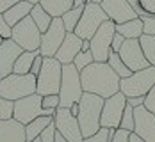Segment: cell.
<instances>
[{
    "mask_svg": "<svg viewBox=\"0 0 155 142\" xmlns=\"http://www.w3.org/2000/svg\"><path fill=\"white\" fill-rule=\"evenodd\" d=\"M11 39L18 43L25 52H38L41 46V30L38 29L31 16H27L13 27Z\"/></svg>",
    "mask_w": 155,
    "mask_h": 142,
    "instance_id": "ba28073f",
    "label": "cell"
},
{
    "mask_svg": "<svg viewBox=\"0 0 155 142\" xmlns=\"http://www.w3.org/2000/svg\"><path fill=\"white\" fill-rule=\"evenodd\" d=\"M11 34H13V29L5 23V20H4V14H0V37H5V39H9L11 37Z\"/></svg>",
    "mask_w": 155,
    "mask_h": 142,
    "instance_id": "f35d334b",
    "label": "cell"
},
{
    "mask_svg": "<svg viewBox=\"0 0 155 142\" xmlns=\"http://www.w3.org/2000/svg\"><path fill=\"white\" fill-rule=\"evenodd\" d=\"M153 85H155V66H148L141 71L132 73L130 77L120 80V91L127 98L146 96Z\"/></svg>",
    "mask_w": 155,
    "mask_h": 142,
    "instance_id": "8992f818",
    "label": "cell"
},
{
    "mask_svg": "<svg viewBox=\"0 0 155 142\" xmlns=\"http://www.w3.org/2000/svg\"><path fill=\"white\" fill-rule=\"evenodd\" d=\"M143 20V34H148V36H153L155 37V16L153 14H148Z\"/></svg>",
    "mask_w": 155,
    "mask_h": 142,
    "instance_id": "836d02e7",
    "label": "cell"
},
{
    "mask_svg": "<svg viewBox=\"0 0 155 142\" xmlns=\"http://www.w3.org/2000/svg\"><path fill=\"white\" fill-rule=\"evenodd\" d=\"M31 18L34 20V23L38 25V29L41 30V34L48 30V27H50V23H52V20H54V18L41 7V4H34V7H32V11H31Z\"/></svg>",
    "mask_w": 155,
    "mask_h": 142,
    "instance_id": "d4e9b609",
    "label": "cell"
},
{
    "mask_svg": "<svg viewBox=\"0 0 155 142\" xmlns=\"http://www.w3.org/2000/svg\"><path fill=\"white\" fill-rule=\"evenodd\" d=\"M128 137H130V131H127L123 128H118L116 133L112 135L110 142H128Z\"/></svg>",
    "mask_w": 155,
    "mask_h": 142,
    "instance_id": "74e56055",
    "label": "cell"
},
{
    "mask_svg": "<svg viewBox=\"0 0 155 142\" xmlns=\"http://www.w3.org/2000/svg\"><path fill=\"white\" fill-rule=\"evenodd\" d=\"M120 128H123L127 131H134V107H130L127 103L125 107V112H123V117H121V123H120Z\"/></svg>",
    "mask_w": 155,
    "mask_h": 142,
    "instance_id": "4dcf8cb0",
    "label": "cell"
},
{
    "mask_svg": "<svg viewBox=\"0 0 155 142\" xmlns=\"http://www.w3.org/2000/svg\"><path fill=\"white\" fill-rule=\"evenodd\" d=\"M82 142H110L109 128H100L94 135H91V137H86Z\"/></svg>",
    "mask_w": 155,
    "mask_h": 142,
    "instance_id": "1f68e13d",
    "label": "cell"
},
{
    "mask_svg": "<svg viewBox=\"0 0 155 142\" xmlns=\"http://www.w3.org/2000/svg\"><path fill=\"white\" fill-rule=\"evenodd\" d=\"M27 2H31V4H39V0H27Z\"/></svg>",
    "mask_w": 155,
    "mask_h": 142,
    "instance_id": "f907efd6",
    "label": "cell"
},
{
    "mask_svg": "<svg viewBox=\"0 0 155 142\" xmlns=\"http://www.w3.org/2000/svg\"><path fill=\"white\" fill-rule=\"evenodd\" d=\"M94 59H93V53H91V50H82V52H78L77 57L73 59V66L77 68L78 71H82L84 68H87L89 64H93Z\"/></svg>",
    "mask_w": 155,
    "mask_h": 142,
    "instance_id": "f1b7e54d",
    "label": "cell"
},
{
    "mask_svg": "<svg viewBox=\"0 0 155 142\" xmlns=\"http://www.w3.org/2000/svg\"><path fill=\"white\" fill-rule=\"evenodd\" d=\"M55 142H68V140H66V139H64V137H62L61 133H59V131H57V133H55Z\"/></svg>",
    "mask_w": 155,
    "mask_h": 142,
    "instance_id": "c3c4849f",
    "label": "cell"
},
{
    "mask_svg": "<svg viewBox=\"0 0 155 142\" xmlns=\"http://www.w3.org/2000/svg\"><path fill=\"white\" fill-rule=\"evenodd\" d=\"M89 0H73V7H84Z\"/></svg>",
    "mask_w": 155,
    "mask_h": 142,
    "instance_id": "bcb514c9",
    "label": "cell"
},
{
    "mask_svg": "<svg viewBox=\"0 0 155 142\" xmlns=\"http://www.w3.org/2000/svg\"><path fill=\"white\" fill-rule=\"evenodd\" d=\"M116 32L121 34L125 39H139L143 36V20L134 18V20H128L125 23H118Z\"/></svg>",
    "mask_w": 155,
    "mask_h": 142,
    "instance_id": "44dd1931",
    "label": "cell"
},
{
    "mask_svg": "<svg viewBox=\"0 0 155 142\" xmlns=\"http://www.w3.org/2000/svg\"><path fill=\"white\" fill-rule=\"evenodd\" d=\"M139 7L143 9V13L155 16V0H139Z\"/></svg>",
    "mask_w": 155,
    "mask_h": 142,
    "instance_id": "8d00e7d4",
    "label": "cell"
},
{
    "mask_svg": "<svg viewBox=\"0 0 155 142\" xmlns=\"http://www.w3.org/2000/svg\"><path fill=\"white\" fill-rule=\"evenodd\" d=\"M41 98L43 96L34 93L31 96H25L21 99L15 101V117L18 123L21 125H29L36 117L43 115V107H41Z\"/></svg>",
    "mask_w": 155,
    "mask_h": 142,
    "instance_id": "4fadbf2b",
    "label": "cell"
},
{
    "mask_svg": "<svg viewBox=\"0 0 155 142\" xmlns=\"http://www.w3.org/2000/svg\"><path fill=\"white\" fill-rule=\"evenodd\" d=\"M4 41H5V37H0V46L4 45Z\"/></svg>",
    "mask_w": 155,
    "mask_h": 142,
    "instance_id": "816d5d0a",
    "label": "cell"
},
{
    "mask_svg": "<svg viewBox=\"0 0 155 142\" xmlns=\"http://www.w3.org/2000/svg\"><path fill=\"white\" fill-rule=\"evenodd\" d=\"M50 123H54V117H48V115H39V117H36V119L31 121L29 125H25V139H27V140L38 139V137L41 135V131H43Z\"/></svg>",
    "mask_w": 155,
    "mask_h": 142,
    "instance_id": "603a6c76",
    "label": "cell"
},
{
    "mask_svg": "<svg viewBox=\"0 0 155 142\" xmlns=\"http://www.w3.org/2000/svg\"><path fill=\"white\" fill-rule=\"evenodd\" d=\"M55 133H57L55 125H54V123H50V125H48V126L41 131L39 140H41V142H55Z\"/></svg>",
    "mask_w": 155,
    "mask_h": 142,
    "instance_id": "e575fe53",
    "label": "cell"
},
{
    "mask_svg": "<svg viewBox=\"0 0 155 142\" xmlns=\"http://www.w3.org/2000/svg\"><path fill=\"white\" fill-rule=\"evenodd\" d=\"M82 11H84V7H71L70 11H66V13L61 16L66 32H73L75 30L78 20H80V16H82Z\"/></svg>",
    "mask_w": 155,
    "mask_h": 142,
    "instance_id": "83f0119b",
    "label": "cell"
},
{
    "mask_svg": "<svg viewBox=\"0 0 155 142\" xmlns=\"http://www.w3.org/2000/svg\"><path fill=\"white\" fill-rule=\"evenodd\" d=\"M20 0H0V14H4L7 9H11L15 4H18Z\"/></svg>",
    "mask_w": 155,
    "mask_h": 142,
    "instance_id": "7bdbcfd3",
    "label": "cell"
},
{
    "mask_svg": "<svg viewBox=\"0 0 155 142\" xmlns=\"http://www.w3.org/2000/svg\"><path fill=\"white\" fill-rule=\"evenodd\" d=\"M66 29L61 18H54L47 32L41 34V46H39V53L43 57H55V52L59 50L62 45L64 37H66Z\"/></svg>",
    "mask_w": 155,
    "mask_h": 142,
    "instance_id": "7c38bea8",
    "label": "cell"
},
{
    "mask_svg": "<svg viewBox=\"0 0 155 142\" xmlns=\"http://www.w3.org/2000/svg\"><path fill=\"white\" fill-rule=\"evenodd\" d=\"M128 142H144V140L141 139L139 135H136V133L132 131V133H130V137H128Z\"/></svg>",
    "mask_w": 155,
    "mask_h": 142,
    "instance_id": "f6af8a7d",
    "label": "cell"
},
{
    "mask_svg": "<svg viewBox=\"0 0 155 142\" xmlns=\"http://www.w3.org/2000/svg\"><path fill=\"white\" fill-rule=\"evenodd\" d=\"M89 2H93V4H102L104 0H89Z\"/></svg>",
    "mask_w": 155,
    "mask_h": 142,
    "instance_id": "681fc988",
    "label": "cell"
},
{
    "mask_svg": "<svg viewBox=\"0 0 155 142\" xmlns=\"http://www.w3.org/2000/svg\"><path fill=\"white\" fill-rule=\"evenodd\" d=\"M27 142H41V140H39V137H38V139H34V140H27Z\"/></svg>",
    "mask_w": 155,
    "mask_h": 142,
    "instance_id": "f5cc1de1",
    "label": "cell"
},
{
    "mask_svg": "<svg viewBox=\"0 0 155 142\" xmlns=\"http://www.w3.org/2000/svg\"><path fill=\"white\" fill-rule=\"evenodd\" d=\"M15 115V101L0 96V121H9Z\"/></svg>",
    "mask_w": 155,
    "mask_h": 142,
    "instance_id": "f546056e",
    "label": "cell"
},
{
    "mask_svg": "<svg viewBox=\"0 0 155 142\" xmlns=\"http://www.w3.org/2000/svg\"><path fill=\"white\" fill-rule=\"evenodd\" d=\"M78 52H82V39L75 32H68L64 41H62V45L55 52V59L61 64H71Z\"/></svg>",
    "mask_w": 155,
    "mask_h": 142,
    "instance_id": "ac0fdd59",
    "label": "cell"
},
{
    "mask_svg": "<svg viewBox=\"0 0 155 142\" xmlns=\"http://www.w3.org/2000/svg\"><path fill=\"white\" fill-rule=\"evenodd\" d=\"M125 107H127V96L120 91L116 94H112L104 101V109H102V117H100V126L102 128H112L118 130L121 117H123Z\"/></svg>",
    "mask_w": 155,
    "mask_h": 142,
    "instance_id": "30bf717a",
    "label": "cell"
},
{
    "mask_svg": "<svg viewBox=\"0 0 155 142\" xmlns=\"http://www.w3.org/2000/svg\"><path fill=\"white\" fill-rule=\"evenodd\" d=\"M54 125H55V130L68 142H82L84 140L82 131H80V125H78V119L70 112V109L59 107L55 110V115H54Z\"/></svg>",
    "mask_w": 155,
    "mask_h": 142,
    "instance_id": "8fae6325",
    "label": "cell"
},
{
    "mask_svg": "<svg viewBox=\"0 0 155 142\" xmlns=\"http://www.w3.org/2000/svg\"><path fill=\"white\" fill-rule=\"evenodd\" d=\"M84 94L82 82H80V71L73 64H62V77H61V89H59V98L61 105L64 109H70L80 101Z\"/></svg>",
    "mask_w": 155,
    "mask_h": 142,
    "instance_id": "277c9868",
    "label": "cell"
},
{
    "mask_svg": "<svg viewBox=\"0 0 155 142\" xmlns=\"http://www.w3.org/2000/svg\"><path fill=\"white\" fill-rule=\"evenodd\" d=\"M59 105H61L59 94H47L41 98V107L43 109H59Z\"/></svg>",
    "mask_w": 155,
    "mask_h": 142,
    "instance_id": "d6a6232c",
    "label": "cell"
},
{
    "mask_svg": "<svg viewBox=\"0 0 155 142\" xmlns=\"http://www.w3.org/2000/svg\"><path fill=\"white\" fill-rule=\"evenodd\" d=\"M125 43V37L121 36V34H114V37H112V52H120V48H121V45Z\"/></svg>",
    "mask_w": 155,
    "mask_h": 142,
    "instance_id": "60d3db41",
    "label": "cell"
},
{
    "mask_svg": "<svg viewBox=\"0 0 155 142\" xmlns=\"http://www.w3.org/2000/svg\"><path fill=\"white\" fill-rule=\"evenodd\" d=\"M120 80L121 78L112 71L107 62H93L80 71L84 93L98 94L104 99L120 93Z\"/></svg>",
    "mask_w": 155,
    "mask_h": 142,
    "instance_id": "6da1fadb",
    "label": "cell"
},
{
    "mask_svg": "<svg viewBox=\"0 0 155 142\" xmlns=\"http://www.w3.org/2000/svg\"><path fill=\"white\" fill-rule=\"evenodd\" d=\"M107 64L112 68V71H114L120 78H127V77L132 75V71L125 66V62L121 61V57H120L118 52H110V55H109V59H107Z\"/></svg>",
    "mask_w": 155,
    "mask_h": 142,
    "instance_id": "484cf974",
    "label": "cell"
},
{
    "mask_svg": "<svg viewBox=\"0 0 155 142\" xmlns=\"http://www.w3.org/2000/svg\"><path fill=\"white\" fill-rule=\"evenodd\" d=\"M118 53H120L121 61L125 62V66L132 73L141 71V69H144V68L150 66V62L146 61V57H144V53L141 50L139 39H125V43L121 45Z\"/></svg>",
    "mask_w": 155,
    "mask_h": 142,
    "instance_id": "5bb4252c",
    "label": "cell"
},
{
    "mask_svg": "<svg viewBox=\"0 0 155 142\" xmlns=\"http://www.w3.org/2000/svg\"><path fill=\"white\" fill-rule=\"evenodd\" d=\"M21 52L25 50L18 43H15L11 37L4 41V45L0 46V78L13 73V66H15L16 59L21 55Z\"/></svg>",
    "mask_w": 155,
    "mask_h": 142,
    "instance_id": "e0dca14e",
    "label": "cell"
},
{
    "mask_svg": "<svg viewBox=\"0 0 155 142\" xmlns=\"http://www.w3.org/2000/svg\"><path fill=\"white\" fill-rule=\"evenodd\" d=\"M0 142H27L25 125L18 123L15 117L9 121H0Z\"/></svg>",
    "mask_w": 155,
    "mask_h": 142,
    "instance_id": "d6986e66",
    "label": "cell"
},
{
    "mask_svg": "<svg viewBox=\"0 0 155 142\" xmlns=\"http://www.w3.org/2000/svg\"><path fill=\"white\" fill-rule=\"evenodd\" d=\"M38 53H39V50L38 52H21V55L16 59L15 66H13V73H16V75H27V73H31L32 62H34V59H36Z\"/></svg>",
    "mask_w": 155,
    "mask_h": 142,
    "instance_id": "cb8c5ba5",
    "label": "cell"
},
{
    "mask_svg": "<svg viewBox=\"0 0 155 142\" xmlns=\"http://www.w3.org/2000/svg\"><path fill=\"white\" fill-rule=\"evenodd\" d=\"M100 5L105 11L107 18L110 21H114L116 25L118 23H125L128 20H134V18H139L137 13L132 9V5L127 0H104Z\"/></svg>",
    "mask_w": 155,
    "mask_h": 142,
    "instance_id": "2e32d148",
    "label": "cell"
},
{
    "mask_svg": "<svg viewBox=\"0 0 155 142\" xmlns=\"http://www.w3.org/2000/svg\"><path fill=\"white\" fill-rule=\"evenodd\" d=\"M139 45L150 66H155V37L148 36V34H143L139 37Z\"/></svg>",
    "mask_w": 155,
    "mask_h": 142,
    "instance_id": "4316f807",
    "label": "cell"
},
{
    "mask_svg": "<svg viewBox=\"0 0 155 142\" xmlns=\"http://www.w3.org/2000/svg\"><path fill=\"white\" fill-rule=\"evenodd\" d=\"M116 34V23L114 21H104L100 29L94 32V36L89 39L91 41V53H93L94 62H107L109 55L112 52V37Z\"/></svg>",
    "mask_w": 155,
    "mask_h": 142,
    "instance_id": "9c48e42d",
    "label": "cell"
},
{
    "mask_svg": "<svg viewBox=\"0 0 155 142\" xmlns=\"http://www.w3.org/2000/svg\"><path fill=\"white\" fill-rule=\"evenodd\" d=\"M36 93V77L27 75H16L11 73L4 78H0V96L7 98L11 101H18L25 96H31Z\"/></svg>",
    "mask_w": 155,
    "mask_h": 142,
    "instance_id": "5b68a950",
    "label": "cell"
},
{
    "mask_svg": "<svg viewBox=\"0 0 155 142\" xmlns=\"http://www.w3.org/2000/svg\"><path fill=\"white\" fill-rule=\"evenodd\" d=\"M62 77V64L55 57H45L39 75L36 77V93L41 96L59 94Z\"/></svg>",
    "mask_w": 155,
    "mask_h": 142,
    "instance_id": "3957f363",
    "label": "cell"
},
{
    "mask_svg": "<svg viewBox=\"0 0 155 142\" xmlns=\"http://www.w3.org/2000/svg\"><path fill=\"white\" fill-rule=\"evenodd\" d=\"M39 4L52 18H61L73 7V0H39Z\"/></svg>",
    "mask_w": 155,
    "mask_h": 142,
    "instance_id": "7402d4cb",
    "label": "cell"
},
{
    "mask_svg": "<svg viewBox=\"0 0 155 142\" xmlns=\"http://www.w3.org/2000/svg\"><path fill=\"white\" fill-rule=\"evenodd\" d=\"M70 112H71V114H73V115L77 117V115H78V103H75V105H71V107H70Z\"/></svg>",
    "mask_w": 155,
    "mask_h": 142,
    "instance_id": "7dc6e473",
    "label": "cell"
},
{
    "mask_svg": "<svg viewBox=\"0 0 155 142\" xmlns=\"http://www.w3.org/2000/svg\"><path fill=\"white\" fill-rule=\"evenodd\" d=\"M43 55L41 53H38L36 55V59H34V62H32V68H31V75H34V77H38L39 75V71H41V66H43Z\"/></svg>",
    "mask_w": 155,
    "mask_h": 142,
    "instance_id": "ab89813d",
    "label": "cell"
},
{
    "mask_svg": "<svg viewBox=\"0 0 155 142\" xmlns=\"http://www.w3.org/2000/svg\"><path fill=\"white\" fill-rule=\"evenodd\" d=\"M134 133L144 142H155V114L141 105L134 109Z\"/></svg>",
    "mask_w": 155,
    "mask_h": 142,
    "instance_id": "9a60e30c",
    "label": "cell"
},
{
    "mask_svg": "<svg viewBox=\"0 0 155 142\" xmlns=\"http://www.w3.org/2000/svg\"><path fill=\"white\" fill-rule=\"evenodd\" d=\"M32 7H34V4L27 2V0H20L18 4H15L11 9H7V11L4 13V20H5V23L13 29L16 23H20L23 18L31 16Z\"/></svg>",
    "mask_w": 155,
    "mask_h": 142,
    "instance_id": "ffe728a7",
    "label": "cell"
},
{
    "mask_svg": "<svg viewBox=\"0 0 155 142\" xmlns=\"http://www.w3.org/2000/svg\"><path fill=\"white\" fill-rule=\"evenodd\" d=\"M127 2H128V4L132 5V9H134V11L137 13V16H139V18H144V16H146L144 13H143V9L139 7V0H127Z\"/></svg>",
    "mask_w": 155,
    "mask_h": 142,
    "instance_id": "ee69618b",
    "label": "cell"
},
{
    "mask_svg": "<svg viewBox=\"0 0 155 142\" xmlns=\"http://www.w3.org/2000/svg\"><path fill=\"white\" fill-rule=\"evenodd\" d=\"M104 98L98 94H91V93H84L80 101H78V125H80V131L82 137H91L100 130V117H102V109H104Z\"/></svg>",
    "mask_w": 155,
    "mask_h": 142,
    "instance_id": "7a4b0ae2",
    "label": "cell"
},
{
    "mask_svg": "<svg viewBox=\"0 0 155 142\" xmlns=\"http://www.w3.org/2000/svg\"><path fill=\"white\" fill-rule=\"evenodd\" d=\"M144 109L155 114V85L148 91V94L144 96Z\"/></svg>",
    "mask_w": 155,
    "mask_h": 142,
    "instance_id": "d590c367",
    "label": "cell"
},
{
    "mask_svg": "<svg viewBox=\"0 0 155 142\" xmlns=\"http://www.w3.org/2000/svg\"><path fill=\"white\" fill-rule=\"evenodd\" d=\"M109 18L105 14V11L102 9L100 4H93V2H87L84 5V11L82 16L78 20L77 27H75V34H77L80 39H91L94 36V32L100 29V25L104 21H107Z\"/></svg>",
    "mask_w": 155,
    "mask_h": 142,
    "instance_id": "52a82bcc",
    "label": "cell"
},
{
    "mask_svg": "<svg viewBox=\"0 0 155 142\" xmlns=\"http://www.w3.org/2000/svg\"><path fill=\"white\" fill-rule=\"evenodd\" d=\"M127 103L134 109H137L141 105H144V96H134V98H127Z\"/></svg>",
    "mask_w": 155,
    "mask_h": 142,
    "instance_id": "b9f144b4",
    "label": "cell"
}]
</instances>
